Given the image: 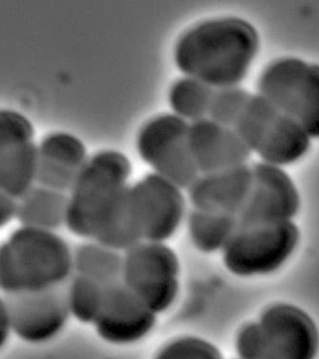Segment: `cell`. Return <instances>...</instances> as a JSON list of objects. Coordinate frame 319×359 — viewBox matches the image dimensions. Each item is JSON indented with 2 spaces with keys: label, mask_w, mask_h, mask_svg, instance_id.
I'll use <instances>...</instances> for the list:
<instances>
[{
  "label": "cell",
  "mask_w": 319,
  "mask_h": 359,
  "mask_svg": "<svg viewBox=\"0 0 319 359\" xmlns=\"http://www.w3.org/2000/svg\"><path fill=\"white\" fill-rule=\"evenodd\" d=\"M259 50V33L248 21L214 18L186 29L177 39L173 57L184 76L218 90L240 86Z\"/></svg>",
  "instance_id": "cell-1"
},
{
  "label": "cell",
  "mask_w": 319,
  "mask_h": 359,
  "mask_svg": "<svg viewBox=\"0 0 319 359\" xmlns=\"http://www.w3.org/2000/svg\"><path fill=\"white\" fill-rule=\"evenodd\" d=\"M72 274V250L57 232L20 226L0 243L4 297L62 288Z\"/></svg>",
  "instance_id": "cell-2"
},
{
  "label": "cell",
  "mask_w": 319,
  "mask_h": 359,
  "mask_svg": "<svg viewBox=\"0 0 319 359\" xmlns=\"http://www.w3.org/2000/svg\"><path fill=\"white\" fill-rule=\"evenodd\" d=\"M133 167L122 152L102 151L88 158L68 194L65 226L95 241L123 215Z\"/></svg>",
  "instance_id": "cell-3"
},
{
  "label": "cell",
  "mask_w": 319,
  "mask_h": 359,
  "mask_svg": "<svg viewBox=\"0 0 319 359\" xmlns=\"http://www.w3.org/2000/svg\"><path fill=\"white\" fill-rule=\"evenodd\" d=\"M238 359H316L319 330L312 317L296 305H270L236 337Z\"/></svg>",
  "instance_id": "cell-4"
},
{
  "label": "cell",
  "mask_w": 319,
  "mask_h": 359,
  "mask_svg": "<svg viewBox=\"0 0 319 359\" xmlns=\"http://www.w3.org/2000/svg\"><path fill=\"white\" fill-rule=\"evenodd\" d=\"M232 128L262 162L277 167L297 162L311 146L308 134L259 93L249 96Z\"/></svg>",
  "instance_id": "cell-5"
},
{
  "label": "cell",
  "mask_w": 319,
  "mask_h": 359,
  "mask_svg": "<svg viewBox=\"0 0 319 359\" xmlns=\"http://www.w3.org/2000/svg\"><path fill=\"white\" fill-rule=\"evenodd\" d=\"M257 93L319 138V65L296 57L276 59L257 79Z\"/></svg>",
  "instance_id": "cell-6"
},
{
  "label": "cell",
  "mask_w": 319,
  "mask_h": 359,
  "mask_svg": "<svg viewBox=\"0 0 319 359\" xmlns=\"http://www.w3.org/2000/svg\"><path fill=\"white\" fill-rule=\"evenodd\" d=\"M299 241L300 231L293 221L237 226L222 251L224 264L238 277L272 274L288 262Z\"/></svg>",
  "instance_id": "cell-7"
},
{
  "label": "cell",
  "mask_w": 319,
  "mask_h": 359,
  "mask_svg": "<svg viewBox=\"0 0 319 359\" xmlns=\"http://www.w3.org/2000/svg\"><path fill=\"white\" fill-rule=\"evenodd\" d=\"M179 272L178 256L170 246L144 241L123 256L121 283L158 315L175 304Z\"/></svg>",
  "instance_id": "cell-8"
},
{
  "label": "cell",
  "mask_w": 319,
  "mask_h": 359,
  "mask_svg": "<svg viewBox=\"0 0 319 359\" xmlns=\"http://www.w3.org/2000/svg\"><path fill=\"white\" fill-rule=\"evenodd\" d=\"M189 123L173 114L157 115L140 128L136 149L154 174L189 189L199 177L189 144Z\"/></svg>",
  "instance_id": "cell-9"
},
{
  "label": "cell",
  "mask_w": 319,
  "mask_h": 359,
  "mask_svg": "<svg viewBox=\"0 0 319 359\" xmlns=\"http://www.w3.org/2000/svg\"><path fill=\"white\" fill-rule=\"evenodd\" d=\"M182 190L154 173L128 187V209L144 241L166 243L176 234L186 218Z\"/></svg>",
  "instance_id": "cell-10"
},
{
  "label": "cell",
  "mask_w": 319,
  "mask_h": 359,
  "mask_svg": "<svg viewBox=\"0 0 319 359\" xmlns=\"http://www.w3.org/2000/svg\"><path fill=\"white\" fill-rule=\"evenodd\" d=\"M37 146L25 115L0 109V190L20 200L36 184Z\"/></svg>",
  "instance_id": "cell-11"
},
{
  "label": "cell",
  "mask_w": 319,
  "mask_h": 359,
  "mask_svg": "<svg viewBox=\"0 0 319 359\" xmlns=\"http://www.w3.org/2000/svg\"><path fill=\"white\" fill-rule=\"evenodd\" d=\"M252 168L253 186L236 217L237 226L293 221L299 211L300 197L291 177L280 167L264 162L252 163Z\"/></svg>",
  "instance_id": "cell-12"
},
{
  "label": "cell",
  "mask_w": 319,
  "mask_h": 359,
  "mask_svg": "<svg viewBox=\"0 0 319 359\" xmlns=\"http://www.w3.org/2000/svg\"><path fill=\"white\" fill-rule=\"evenodd\" d=\"M5 297L12 333L29 344H43L55 339L71 318L65 287Z\"/></svg>",
  "instance_id": "cell-13"
},
{
  "label": "cell",
  "mask_w": 319,
  "mask_h": 359,
  "mask_svg": "<svg viewBox=\"0 0 319 359\" xmlns=\"http://www.w3.org/2000/svg\"><path fill=\"white\" fill-rule=\"evenodd\" d=\"M157 313L122 283L104 287L103 304L95 325L98 336L114 345H130L149 336Z\"/></svg>",
  "instance_id": "cell-14"
},
{
  "label": "cell",
  "mask_w": 319,
  "mask_h": 359,
  "mask_svg": "<svg viewBox=\"0 0 319 359\" xmlns=\"http://www.w3.org/2000/svg\"><path fill=\"white\" fill-rule=\"evenodd\" d=\"M189 144L200 174L246 165L252 155L233 128L217 124L208 117L190 123Z\"/></svg>",
  "instance_id": "cell-15"
},
{
  "label": "cell",
  "mask_w": 319,
  "mask_h": 359,
  "mask_svg": "<svg viewBox=\"0 0 319 359\" xmlns=\"http://www.w3.org/2000/svg\"><path fill=\"white\" fill-rule=\"evenodd\" d=\"M253 186L252 163L200 174L187 189L192 209L237 217Z\"/></svg>",
  "instance_id": "cell-16"
},
{
  "label": "cell",
  "mask_w": 319,
  "mask_h": 359,
  "mask_svg": "<svg viewBox=\"0 0 319 359\" xmlns=\"http://www.w3.org/2000/svg\"><path fill=\"white\" fill-rule=\"evenodd\" d=\"M88 159L87 149L76 136L48 134L37 147L36 184L68 194Z\"/></svg>",
  "instance_id": "cell-17"
},
{
  "label": "cell",
  "mask_w": 319,
  "mask_h": 359,
  "mask_svg": "<svg viewBox=\"0 0 319 359\" xmlns=\"http://www.w3.org/2000/svg\"><path fill=\"white\" fill-rule=\"evenodd\" d=\"M68 194L34 184L18 200L20 226L57 232L65 226Z\"/></svg>",
  "instance_id": "cell-18"
},
{
  "label": "cell",
  "mask_w": 319,
  "mask_h": 359,
  "mask_svg": "<svg viewBox=\"0 0 319 359\" xmlns=\"http://www.w3.org/2000/svg\"><path fill=\"white\" fill-rule=\"evenodd\" d=\"M74 273L108 287L120 283L123 256L95 241L83 243L72 251Z\"/></svg>",
  "instance_id": "cell-19"
},
{
  "label": "cell",
  "mask_w": 319,
  "mask_h": 359,
  "mask_svg": "<svg viewBox=\"0 0 319 359\" xmlns=\"http://www.w3.org/2000/svg\"><path fill=\"white\" fill-rule=\"evenodd\" d=\"M236 217L192 209L187 217V229L192 245L205 254L224 251L234 234Z\"/></svg>",
  "instance_id": "cell-20"
},
{
  "label": "cell",
  "mask_w": 319,
  "mask_h": 359,
  "mask_svg": "<svg viewBox=\"0 0 319 359\" xmlns=\"http://www.w3.org/2000/svg\"><path fill=\"white\" fill-rule=\"evenodd\" d=\"M214 88L200 80L184 76L168 90V104L172 114L187 123L208 117Z\"/></svg>",
  "instance_id": "cell-21"
},
{
  "label": "cell",
  "mask_w": 319,
  "mask_h": 359,
  "mask_svg": "<svg viewBox=\"0 0 319 359\" xmlns=\"http://www.w3.org/2000/svg\"><path fill=\"white\" fill-rule=\"evenodd\" d=\"M65 292L71 317L81 323H95L103 304L104 287L75 275L69 280Z\"/></svg>",
  "instance_id": "cell-22"
},
{
  "label": "cell",
  "mask_w": 319,
  "mask_h": 359,
  "mask_svg": "<svg viewBox=\"0 0 319 359\" xmlns=\"http://www.w3.org/2000/svg\"><path fill=\"white\" fill-rule=\"evenodd\" d=\"M250 95L240 86L214 90L208 118L217 124L232 128Z\"/></svg>",
  "instance_id": "cell-23"
},
{
  "label": "cell",
  "mask_w": 319,
  "mask_h": 359,
  "mask_svg": "<svg viewBox=\"0 0 319 359\" xmlns=\"http://www.w3.org/2000/svg\"><path fill=\"white\" fill-rule=\"evenodd\" d=\"M154 359H224L215 345L197 337H182L168 342Z\"/></svg>",
  "instance_id": "cell-24"
},
{
  "label": "cell",
  "mask_w": 319,
  "mask_h": 359,
  "mask_svg": "<svg viewBox=\"0 0 319 359\" xmlns=\"http://www.w3.org/2000/svg\"><path fill=\"white\" fill-rule=\"evenodd\" d=\"M18 200L0 190V229L17 219Z\"/></svg>",
  "instance_id": "cell-25"
},
{
  "label": "cell",
  "mask_w": 319,
  "mask_h": 359,
  "mask_svg": "<svg viewBox=\"0 0 319 359\" xmlns=\"http://www.w3.org/2000/svg\"><path fill=\"white\" fill-rule=\"evenodd\" d=\"M12 334L8 302L6 297L0 294V351L4 349L5 345L9 341Z\"/></svg>",
  "instance_id": "cell-26"
}]
</instances>
